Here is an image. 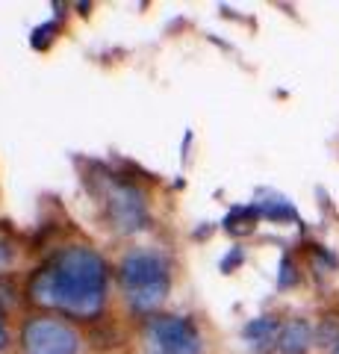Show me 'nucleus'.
Wrapping results in <instances>:
<instances>
[{
  "instance_id": "nucleus-14",
  "label": "nucleus",
  "mask_w": 339,
  "mask_h": 354,
  "mask_svg": "<svg viewBox=\"0 0 339 354\" xmlns=\"http://www.w3.org/2000/svg\"><path fill=\"white\" fill-rule=\"evenodd\" d=\"M9 346V330H6V325H3V319H0V351H3Z\"/></svg>"
},
{
  "instance_id": "nucleus-13",
  "label": "nucleus",
  "mask_w": 339,
  "mask_h": 354,
  "mask_svg": "<svg viewBox=\"0 0 339 354\" xmlns=\"http://www.w3.org/2000/svg\"><path fill=\"white\" fill-rule=\"evenodd\" d=\"M12 263V248H6V242H0V269Z\"/></svg>"
},
{
  "instance_id": "nucleus-5",
  "label": "nucleus",
  "mask_w": 339,
  "mask_h": 354,
  "mask_svg": "<svg viewBox=\"0 0 339 354\" xmlns=\"http://www.w3.org/2000/svg\"><path fill=\"white\" fill-rule=\"evenodd\" d=\"M151 342L159 354H204L201 330L189 316H157L148 328Z\"/></svg>"
},
{
  "instance_id": "nucleus-12",
  "label": "nucleus",
  "mask_w": 339,
  "mask_h": 354,
  "mask_svg": "<svg viewBox=\"0 0 339 354\" xmlns=\"http://www.w3.org/2000/svg\"><path fill=\"white\" fill-rule=\"evenodd\" d=\"M57 30H59L57 24H45V27H39L36 32H32V48H36V50H39V48H48V41L53 39V32H57Z\"/></svg>"
},
{
  "instance_id": "nucleus-6",
  "label": "nucleus",
  "mask_w": 339,
  "mask_h": 354,
  "mask_svg": "<svg viewBox=\"0 0 339 354\" xmlns=\"http://www.w3.org/2000/svg\"><path fill=\"white\" fill-rule=\"evenodd\" d=\"M316 346V330L310 325V319L304 316H289L280 325L278 337V351L280 354H307Z\"/></svg>"
},
{
  "instance_id": "nucleus-3",
  "label": "nucleus",
  "mask_w": 339,
  "mask_h": 354,
  "mask_svg": "<svg viewBox=\"0 0 339 354\" xmlns=\"http://www.w3.org/2000/svg\"><path fill=\"white\" fill-rule=\"evenodd\" d=\"M21 351L24 354H77L80 334L68 322L50 316H32L21 328Z\"/></svg>"
},
{
  "instance_id": "nucleus-4",
  "label": "nucleus",
  "mask_w": 339,
  "mask_h": 354,
  "mask_svg": "<svg viewBox=\"0 0 339 354\" xmlns=\"http://www.w3.org/2000/svg\"><path fill=\"white\" fill-rule=\"evenodd\" d=\"M106 213L118 234H136L148 225V201L145 192L133 183L109 180L106 183Z\"/></svg>"
},
{
  "instance_id": "nucleus-7",
  "label": "nucleus",
  "mask_w": 339,
  "mask_h": 354,
  "mask_svg": "<svg viewBox=\"0 0 339 354\" xmlns=\"http://www.w3.org/2000/svg\"><path fill=\"white\" fill-rule=\"evenodd\" d=\"M280 325H283V322H280L278 316H271V313L257 316V319H251V322L242 328V339H245L257 354H269V351L278 348Z\"/></svg>"
},
{
  "instance_id": "nucleus-9",
  "label": "nucleus",
  "mask_w": 339,
  "mask_h": 354,
  "mask_svg": "<svg viewBox=\"0 0 339 354\" xmlns=\"http://www.w3.org/2000/svg\"><path fill=\"white\" fill-rule=\"evenodd\" d=\"M260 218V209L251 204V207H236L231 216H227L224 227L231 230V234H248V230H254V221Z\"/></svg>"
},
{
  "instance_id": "nucleus-10",
  "label": "nucleus",
  "mask_w": 339,
  "mask_h": 354,
  "mask_svg": "<svg viewBox=\"0 0 339 354\" xmlns=\"http://www.w3.org/2000/svg\"><path fill=\"white\" fill-rule=\"evenodd\" d=\"M316 346H322L327 351H333L339 346V325L331 322V319H325V325L316 330Z\"/></svg>"
},
{
  "instance_id": "nucleus-15",
  "label": "nucleus",
  "mask_w": 339,
  "mask_h": 354,
  "mask_svg": "<svg viewBox=\"0 0 339 354\" xmlns=\"http://www.w3.org/2000/svg\"><path fill=\"white\" fill-rule=\"evenodd\" d=\"M331 354H339V346H336V348H333V351H331Z\"/></svg>"
},
{
  "instance_id": "nucleus-2",
  "label": "nucleus",
  "mask_w": 339,
  "mask_h": 354,
  "mask_svg": "<svg viewBox=\"0 0 339 354\" xmlns=\"http://www.w3.org/2000/svg\"><path fill=\"white\" fill-rule=\"evenodd\" d=\"M118 286L133 313H154L171 290L168 260L151 248L127 251L118 263Z\"/></svg>"
},
{
  "instance_id": "nucleus-1",
  "label": "nucleus",
  "mask_w": 339,
  "mask_h": 354,
  "mask_svg": "<svg viewBox=\"0 0 339 354\" xmlns=\"http://www.w3.org/2000/svg\"><path fill=\"white\" fill-rule=\"evenodd\" d=\"M109 292L106 260L89 245L62 248L32 274L30 301L74 319L101 316Z\"/></svg>"
},
{
  "instance_id": "nucleus-8",
  "label": "nucleus",
  "mask_w": 339,
  "mask_h": 354,
  "mask_svg": "<svg viewBox=\"0 0 339 354\" xmlns=\"http://www.w3.org/2000/svg\"><path fill=\"white\" fill-rule=\"evenodd\" d=\"M254 207L260 209V216H266L271 221H295V218H298L295 207L283 195H271V201H257Z\"/></svg>"
},
{
  "instance_id": "nucleus-11",
  "label": "nucleus",
  "mask_w": 339,
  "mask_h": 354,
  "mask_svg": "<svg viewBox=\"0 0 339 354\" xmlns=\"http://www.w3.org/2000/svg\"><path fill=\"white\" fill-rule=\"evenodd\" d=\"M295 281H298V272H295V263H292V257H283L280 260V274H278V286H292Z\"/></svg>"
}]
</instances>
